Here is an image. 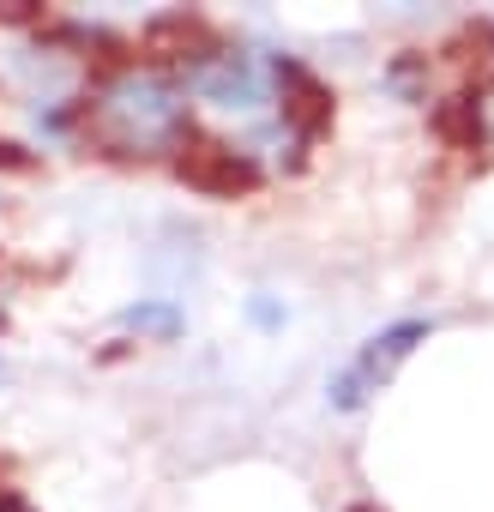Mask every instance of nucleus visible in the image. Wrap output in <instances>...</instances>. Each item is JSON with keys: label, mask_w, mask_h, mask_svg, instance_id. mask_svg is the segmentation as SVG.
Returning a JSON list of instances; mask_svg holds the SVG:
<instances>
[{"label": "nucleus", "mask_w": 494, "mask_h": 512, "mask_svg": "<svg viewBox=\"0 0 494 512\" xmlns=\"http://www.w3.org/2000/svg\"><path fill=\"white\" fill-rule=\"evenodd\" d=\"M0 512H31L25 500H13V494H0Z\"/></svg>", "instance_id": "6e6552de"}, {"label": "nucleus", "mask_w": 494, "mask_h": 512, "mask_svg": "<svg viewBox=\"0 0 494 512\" xmlns=\"http://www.w3.org/2000/svg\"><path fill=\"white\" fill-rule=\"evenodd\" d=\"M193 181L217 187V193H235V187H254V163H247L241 151H223V145H199L187 163H181Z\"/></svg>", "instance_id": "20e7f679"}, {"label": "nucleus", "mask_w": 494, "mask_h": 512, "mask_svg": "<svg viewBox=\"0 0 494 512\" xmlns=\"http://www.w3.org/2000/svg\"><path fill=\"white\" fill-rule=\"evenodd\" d=\"M476 127H482V139L494 145V85H482V91H476Z\"/></svg>", "instance_id": "423d86ee"}, {"label": "nucleus", "mask_w": 494, "mask_h": 512, "mask_svg": "<svg viewBox=\"0 0 494 512\" xmlns=\"http://www.w3.org/2000/svg\"><path fill=\"white\" fill-rule=\"evenodd\" d=\"M91 133L121 157H163L187 139V91L157 67H121L91 97Z\"/></svg>", "instance_id": "f257e3e1"}, {"label": "nucleus", "mask_w": 494, "mask_h": 512, "mask_svg": "<svg viewBox=\"0 0 494 512\" xmlns=\"http://www.w3.org/2000/svg\"><path fill=\"white\" fill-rule=\"evenodd\" d=\"M254 320H260V326H278V320H284V314H278V308H272V302H254Z\"/></svg>", "instance_id": "0eeeda50"}, {"label": "nucleus", "mask_w": 494, "mask_h": 512, "mask_svg": "<svg viewBox=\"0 0 494 512\" xmlns=\"http://www.w3.org/2000/svg\"><path fill=\"white\" fill-rule=\"evenodd\" d=\"M121 326L127 332H139V338H157V344H169L187 320H181V308L169 302V296H145V302H133V308H121Z\"/></svg>", "instance_id": "39448f33"}, {"label": "nucleus", "mask_w": 494, "mask_h": 512, "mask_svg": "<svg viewBox=\"0 0 494 512\" xmlns=\"http://www.w3.org/2000/svg\"><path fill=\"white\" fill-rule=\"evenodd\" d=\"M187 91L199 103L223 109V115L254 121V127L278 121V79H272V67L254 49H211V55H199L193 73H187Z\"/></svg>", "instance_id": "f03ea898"}, {"label": "nucleus", "mask_w": 494, "mask_h": 512, "mask_svg": "<svg viewBox=\"0 0 494 512\" xmlns=\"http://www.w3.org/2000/svg\"><path fill=\"white\" fill-rule=\"evenodd\" d=\"M434 332V320H422V314H410V320H392L386 332H374L344 368H338V380L326 386V398H332V410H362L380 386H392V374L416 356V344Z\"/></svg>", "instance_id": "7ed1b4c3"}]
</instances>
